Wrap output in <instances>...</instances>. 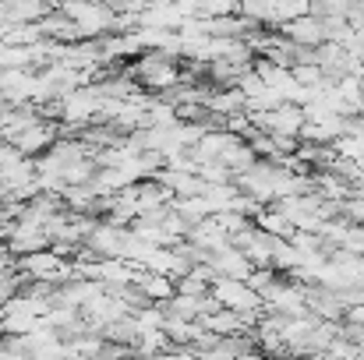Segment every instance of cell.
I'll use <instances>...</instances> for the list:
<instances>
[{
    "label": "cell",
    "mask_w": 364,
    "mask_h": 360,
    "mask_svg": "<svg viewBox=\"0 0 364 360\" xmlns=\"http://www.w3.org/2000/svg\"><path fill=\"white\" fill-rule=\"evenodd\" d=\"M131 78L141 85V92H163V89H170L173 82H181V64L170 57V53H163V50H149V53H141L131 67Z\"/></svg>",
    "instance_id": "6da1fadb"
},
{
    "label": "cell",
    "mask_w": 364,
    "mask_h": 360,
    "mask_svg": "<svg viewBox=\"0 0 364 360\" xmlns=\"http://www.w3.org/2000/svg\"><path fill=\"white\" fill-rule=\"evenodd\" d=\"M18 272H25V279H46V283H64L75 276V261L57 254L53 247H39L28 254H18Z\"/></svg>",
    "instance_id": "7a4b0ae2"
},
{
    "label": "cell",
    "mask_w": 364,
    "mask_h": 360,
    "mask_svg": "<svg viewBox=\"0 0 364 360\" xmlns=\"http://www.w3.org/2000/svg\"><path fill=\"white\" fill-rule=\"evenodd\" d=\"M209 293H213L223 307H230V311H255V307H262V293H255L244 279L216 276V279L209 283Z\"/></svg>",
    "instance_id": "3957f363"
},
{
    "label": "cell",
    "mask_w": 364,
    "mask_h": 360,
    "mask_svg": "<svg viewBox=\"0 0 364 360\" xmlns=\"http://www.w3.org/2000/svg\"><path fill=\"white\" fill-rule=\"evenodd\" d=\"M60 138V120H32L28 127H21L18 134H11L7 141L21 152V156H39V152H46L53 141Z\"/></svg>",
    "instance_id": "277c9868"
},
{
    "label": "cell",
    "mask_w": 364,
    "mask_h": 360,
    "mask_svg": "<svg viewBox=\"0 0 364 360\" xmlns=\"http://www.w3.org/2000/svg\"><path fill=\"white\" fill-rule=\"evenodd\" d=\"M276 32L287 36V39H294L297 46H318V43L326 39V32H322V18H315V14L290 18V21H283Z\"/></svg>",
    "instance_id": "5b68a950"
},
{
    "label": "cell",
    "mask_w": 364,
    "mask_h": 360,
    "mask_svg": "<svg viewBox=\"0 0 364 360\" xmlns=\"http://www.w3.org/2000/svg\"><path fill=\"white\" fill-rule=\"evenodd\" d=\"M209 265H213L220 276H230V279H247V272L255 268V265L244 258L241 247H234V244H227V247H220V251H209Z\"/></svg>",
    "instance_id": "8992f818"
},
{
    "label": "cell",
    "mask_w": 364,
    "mask_h": 360,
    "mask_svg": "<svg viewBox=\"0 0 364 360\" xmlns=\"http://www.w3.org/2000/svg\"><path fill=\"white\" fill-rule=\"evenodd\" d=\"M198 322H202L209 332H216V336H234V332H244L241 311H230V307H216V311L202 315Z\"/></svg>",
    "instance_id": "52a82bcc"
},
{
    "label": "cell",
    "mask_w": 364,
    "mask_h": 360,
    "mask_svg": "<svg viewBox=\"0 0 364 360\" xmlns=\"http://www.w3.org/2000/svg\"><path fill=\"white\" fill-rule=\"evenodd\" d=\"M255 227L265 230V234H272V237H290V234H294V223H290L276 205H265V209L255 216Z\"/></svg>",
    "instance_id": "ba28073f"
},
{
    "label": "cell",
    "mask_w": 364,
    "mask_h": 360,
    "mask_svg": "<svg viewBox=\"0 0 364 360\" xmlns=\"http://www.w3.org/2000/svg\"><path fill=\"white\" fill-rule=\"evenodd\" d=\"M308 7H311V0H276V4H272V25L279 28L283 21L308 14Z\"/></svg>",
    "instance_id": "9c48e42d"
},
{
    "label": "cell",
    "mask_w": 364,
    "mask_h": 360,
    "mask_svg": "<svg viewBox=\"0 0 364 360\" xmlns=\"http://www.w3.org/2000/svg\"><path fill=\"white\" fill-rule=\"evenodd\" d=\"M290 75H294V82H297V85H304V89L322 82V67H318V64H294V67H290Z\"/></svg>",
    "instance_id": "30bf717a"
}]
</instances>
